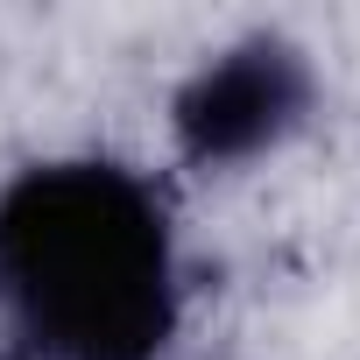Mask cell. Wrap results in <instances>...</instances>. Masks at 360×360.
Wrapping results in <instances>:
<instances>
[{
  "mask_svg": "<svg viewBox=\"0 0 360 360\" xmlns=\"http://www.w3.org/2000/svg\"><path fill=\"white\" fill-rule=\"evenodd\" d=\"M318 106L311 57L290 36H240L205 57L169 99V134L191 169H240L276 155Z\"/></svg>",
  "mask_w": 360,
  "mask_h": 360,
  "instance_id": "cell-2",
  "label": "cell"
},
{
  "mask_svg": "<svg viewBox=\"0 0 360 360\" xmlns=\"http://www.w3.org/2000/svg\"><path fill=\"white\" fill-rule=\"evenodd\" d=\"M184 325V255L155 176L50 155L0 184L8 360H162Z\"/></svg>",
  "mask_w": 360,
  "mask_h": 360,
  "instance_id": "cell-1",
  "label": "cell"
}]
</instances>
